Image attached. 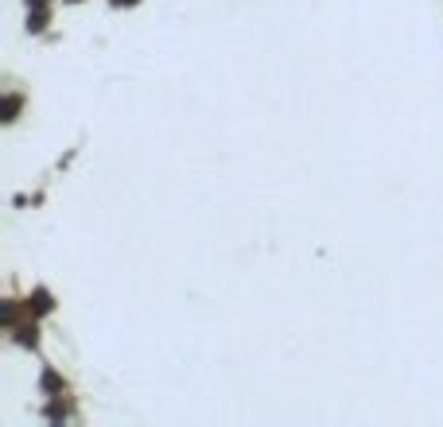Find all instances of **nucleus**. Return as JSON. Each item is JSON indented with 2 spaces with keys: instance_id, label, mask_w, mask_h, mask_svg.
Returning a JSON list of instances; mask_svg holds the SVG:
<instances>
[{
  "instance_id": "2",
  "label": "nucleus",
  "mask_w": 443,
  "mask_h": 427,
  "mask_svg": "<svg viewBox=\"0 0 443 427\" xmlns=\"http://www.w3.org/2000/svg\"><path fill=\"white\" fill-rule=\"evenodd\" d=\"M35 311H51V299H47V292H35V303H32Z\"/></svg>"
},
{
  "instance_id": "4",
  "label": "nucleus",
  "mask_w": 443,
  "mask_h": 427,
  "mask_svg": "<svg viewBox=\"0 0 443 427\" xmlns=\"http://www.w3.org/2000/svg\"><path fill=\"white\" fill-rule=\"evenodd\" d=\"M12 323H16V307H12V303H4V327H12Z\"/></svg>"
},
{
  "instance_id": "6",
  "label": "nucleus",
  "mask_w": 443,
  "mask_h": 427,
  "mask_svg": "<svg viewBox=\"0 0 443 427\" xmlns=\"http://www.w3.org/2000/svg\"><path fill=\"white\" fill-rule=\"evenodd\" d=\"M117 4H121V0H117ZM128 4H133V0H128Z\"/></svg>"
},
{
  "instance_id": "3",
  "label": "nucleus",
  "mask_w": 443,
  "mask_h": 427,
  "mask_svg": "<svg viewBox=\"0 0 443 427\" xmlns=\"http://www.w3.org/2000/svg\"><path fill=\"white\" fill-rule=\"evenodd\" d=\"M43 24H47V16H43V12H35V16H32V24H27V27H32V32H43Z\"/></svg>"
},
{
  "instance_id": "5",
  "label": "nucleus",
  "mask_w": 443,
  "mask_h": 427,
  "mask_svg": "<svg viewBox=\"0 0 443 427\" xmlns=\"http://www.w3.org/2000/svg\"><path fill=\"white\" fill-rule=\"evenodd\" d=\"M27 4H35V8H43V0H27Z\"/></svg>"
},
{
  "instance_id": "1",
  "label": "nucleus",
  "mask_w": 443,
  "mask_h": 427,
  "mask_svg": "<svg viewBox=\"0 0 443 427\" xmlns=\"http://www.w3.org/2000/svg\"><path fill=\"white\" fill-rule=\"evenodd\" d=\"M16 113H20V97H8L4 101V121H16Z\"/></svg>"
}]
</instances>
